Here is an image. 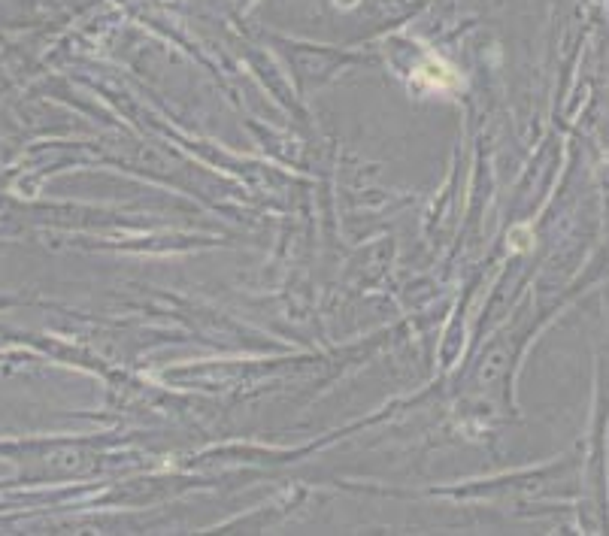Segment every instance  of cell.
Wrapping results in <instances>:
<instances>
[{"mask_svg":"<svg viewBox=\"0 0 609 536\" xmlns=\"http://www.w3.org/2000/svg\"><path fill=\"white\" fill-rule=\"evenodd\" d=\"M413 85H419L422 91H458L464 88V79L455 73V67L440 58L437 52H425V61L413 70Z\"/></svg>","mask_w":609,"mask_h":536,"instance_id":"obj_1","label":"cell"},{"mask_svg":"<svg viewBox=\"0 0 609 536\" xmlns=\"http://www.w3.org/2000/svg\"><path fill=\"white\" fill-rule=\"evenodd\" d=\"M234 4H237V7H243V10H252V7L258 4V0H234Z\"/></svg>","mask_w":609,"mask_h":536,"instance_id":"obj_2","label":"cell"}]
</instances>
